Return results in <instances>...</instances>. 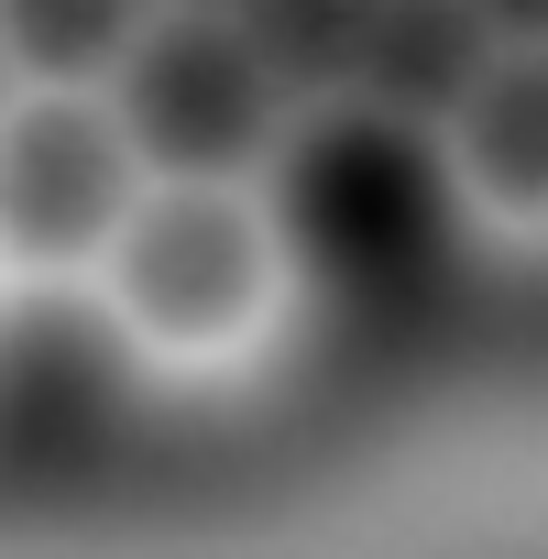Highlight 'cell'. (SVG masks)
Instances as JSON below:
<instances>
[{"label":"cell","instance_id":"1","mask_svg":"<svg viewBox=\"0 0 548 559\" xmlns=\"http://www.w3.org/2000/svg\"><path fill=\"white\" fill-rule=\"evenodd\" d=\"M88 274L132 362L209 373L263 341L286 297V241H274V209H252V187H132Z\"/></svg>","mask_w":548,"mask_h":559},{"label":"cell","instance_id":"2","mask_svg":"<svg viewBox=\"0 0 548 559\" xmlns=\"http://www.w3.org/2000/svg\"><path fill=\"white\" fill-rule=\"evenodd\" d=\"M286 154V209H274V241H297L308 274L352 308H406L439 252H450V187L428 132L373 121L352 99H330Z\"/></svg>","mask_w":548,"mask_h":559},{"label":"cell","instance_id":"3","mask_svg":"<svg viewBox=\"0 0 548 559\" xmlns=\"http://www.w3.org/2000/svg\"><path fill=\"white\" fill-rule=\"evenodd\" d=\"M99 88L143 187H252V165H274L286 143V99L219 12H154Z\"/></svg>","mask_w":548,"mask_h":559},{"label":"cell","instance_id":"4","mask_svg":"<svg viewBox=\"0 0 548 559\" xmlns=\"http://www.w3.org/2000/svg\"><path fill=\"white\" fill-rule=\"evenodd\" d=\"M143 165L99 88L0 99V263L12 274H88L121 230Z\"/></svg>","mask_w":548,"mask_h":559},{"label":"cell","instance_id":"5","mask_svg":"<svg viewBox=\"0 0 548 559\" xmlns=\"http://www.w3.org/2000/svg\"><path fill=\"white\" fill-rule=\"evenodd\" d=\"M132 352L99 308L34 297L0 308V461L12 472H88L121 439Z\"/></svg>","mask_w":548,"mask_h":559},{"label":"cell","instance_id":"6","mask_svg":"<svg viewBox=\"0 0 548 559\" xmlns=\"http://www.w3.org/2000/svg\"><path fill=\"white\" fill-rule=\"evenodd\" d=\"M428 154H439L450 209L526 252L548 230V67H537V45H493L472 67V88L428 121Z\"/></svg>","mask_w":548,"mask_h":559},{"label":"cell","instance_id":"7","mask_svg":"<svg viewBox=\"0 0 548 559\" xmlns=\"http://www.w3.org/2000/svg\"><path fill=\"white\" fill-rule=\"evenodd\" d=\"M493 56V34L461 12V0H373L362 12V45H352V78H341V99L352 110H373V121H406V132H428L461 88H472V67Z\"/></svg>","mask_w":548,"mask_h":559},{"label":"cell","instance_id":"8","mask_svg":"<svg viewBox=\"0 0 548 559\" xmlns=\"http://www.w3.org/2000/svg\"><path fill=\"white\" fill-rule=\"evenodd\" d=\"M362 12H373V0H230L219 23L241 34V56L263 67V88L286 99V110H330L341 78H352Z\"/></svg>","mask_w":548,"mask_h":559},{"label":"cell","instance_id":"9","mask_svg":"<svg viewBox=\"0 0 548 559\" xmlns=\"http://www.w3.org/2000/svg\"><path fill=\"white\" fill-rule=\"evenodd\" d=\"M143 23L154 0H0V67L34 88H99Z\"/></svg>","mask_w":548,"mask_h":559},{"label":"cell","instance_id":"10","mask_svg":"<svg viewBox=\"0 0 548 559\" xmlns=\"http://www.w3.org/2000/svg\"><path fill=\"white\" fill-rule=\"evenodd\" d=\"M461 12H472L493 45H537V0H461Z\"/></svg>","mask_w":548,"mask_h":559},{"label":"cell","instance_id":"11","mask_svg":"<svg viewBox=\"0 0 548 559\" xmlns=\"http://www.w3.org/2000/svg\"><path fill=\"white\" fill-rule=\"evenodd\" d=\"M154 12H230V0H154Z\"/></svg>","mask_w":548,"mask_h":559},{"label":"cell","instance_id":"12","mask_svg":"<svg viewBox=\"0 0 548 559\" xmlns=\"http://www.w3.org/2000/svg\"><path fill=\"white\" fill-rule=\"evenodd\" d=\"M0 99H12V67H0Z\"/></svg>","mask_w":548,"mask_h":559}]
</instances>
